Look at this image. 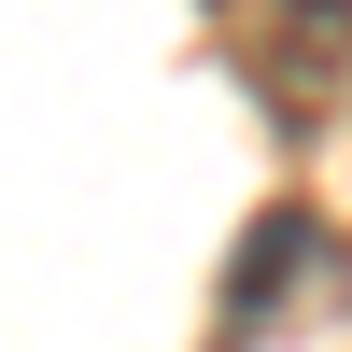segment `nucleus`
Here are the masks:
<instances>
[{
    "label": "nucleus",
    "instance_id": "obj_1",
    "mask_svg": "<svg viewBox=\"0 0 352 352\" xmlns=\"http://www.w3.org/2000/svg\"><path fill=\"white\" fill-rule=\"evenodd\" d=\"M226 28H240V71L282 127H310L352 85V0H226Z\"/></svg>",
    "mask_w": 352,
    "mask_h": 352
}]
</instances>
